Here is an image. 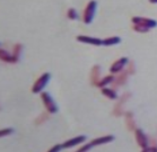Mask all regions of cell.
<instances>
[{"instance_id": "1", "label": "cell", "mask_w": 157, "mask_h": 152, "mask_svg": "<svg viewBox=\"0 0 157 152\" xmlns=\"http://www.w3.org/2000/svg\"><path fill=\"white\" fill-rule=\"evenodd\" d=\"M97 8V2L95 0H90L86 7L85 11H84V23L85 24H90L94 19L95 16V11Z\"/></svg>"}, {"instance_id": "2", "label": "cell", "mask_w": 157, "mask_h": 152, "mask_svg": "<svg viewBox=\"0 0 157 152\" xmlns=\"http://www.w3.org/2000/svg\"><path fill=\"white\" fill-rule=\"evenodd\" d=\"M41 98H42L43 103H44V105H45L49 113H52V114L58 113L59 108H58L57 104L54 103V100L52 99V97L50 96L49 92H42L41 94Z\"/></svg>"}, {"instance_id": "3", "label": "cell", "mask_w": 157, "mask_h": 152, "mask_svg": "<svg viewBox=\"0 0 157 152\" xmlns=\"http://www.w3.org/2000/svg\"><path fill=\"white\" fill-rule=\"evenodd\" d=\"M50 78H51V74L50 73H43L41 77L39 78V80L34 83V86H33V92L34 94H39V92H41L43 90V89L45 88V86L48 85V82L50 81Z\"/></svg>"}, {"instance_id": "4", "label": "cell", "mask_w": 157, "mask_h": 152, "mask_svg": "<svg viewBox=\"0 0 157 152\" xmlns=\"http://www.w3.org/2000/svg\"><path fill=\"white\" fill-rule=\"evenodd\" d=\"M132 23L135 25L145 26L147 28H155L157 26V20L151 19V18H146V17H133L132 18Z\"/></svg>"}, {"instance_id": "5", "label": "cell", "mask_w": 157, "mask_h": 152, "mask_svg": "<svg viewBox=\"0 0 157 152\" xmlns=\"http://www.w3.org/2000/svg\"><path fill=\"white\" fill-rule=\"evenodd\" d=\"M78 42L86 43V44H92V45H102L103 41L96 37H90V36H85V35H79L76 37Z\"/></svg>"}, {"instance_id": "6", "label": "cell", "mask_w": 157, "mask_h": 152, "mask_svg": "<svg viewBox=\"0 0 157 152\" xmlns=\"http://www.w3.org/2000/svg\"><path fill=\"white\" fill-rule=\"evenodd\" d=\"M128 63V57H121L119 59L118 61H115L114 63L112 64L110 71L112 73H117V72H120V71L125 67V64Z\"/></svg>"}, {"instance_id": "7", "label": "cell", "mask_w": 157, "mask_h": 152, "mask_svg": "<svg viewBox=\"0 0 157 152\" xmlns=\"http://www.w3.org/2000/svg\"><path fill=\"white\" fill-rule=\"evenodd\" d=\"M136 140H137V142H138V144L143 148V150L148 146V140H147L146 134H145L141 130H139V128L136 130Z\"/></svg>"}, {"instance_id": "8", "label": "cell", "mask_w": 157, "mask_h": 152, "mask_svg": "<svg viewBox=\"0 0 157 152\" xmlns=\"http://www.w3.org/2000/svg\"><path fill=\"white\" fill-rule=\"evenodd\" d=\"M86 140V136L85 135H80V136H77V138H74L71 140H68V141H66L62 144L63 149H68V148H71V146H75V145L79 144V143H82Z\"/></svg>"}, {"instance_id": "9", "label": "cell", "mask_w": 157, "mask_h": 152, "mask_svg": "<svg viewBox=\"0 0 157 152\" xmlns=\"http://www.w3.org/2000/svg\"><path fill=\"white\" fill-rule=\"evenodd\" d=\"M98 79H100V67L94 65L93 69H92V72H90V82H92V85L97 86Z\"/></svg>"}, {"instance_id": "10", "label": "cell", "mask_w": 157, "mask_h": 152, "mask_svg": "<svg viewBox=\"0 0 157 152\" xmlns=\"http://www.w3.org/2000/svg\"><path fill=\"white\" fill-rule=\"evenodd\" d=\"M0 57L1 60L5 61V62H9V63H15V62H18L17 59L14 57V55H10V54L6 52L5 50H0Z\"/></svg>"}, {"instance_id": "11", "label": "cell", "mask_w": 157, "mask_h": 152, "mask_svg": "<svg viewBox=\"0 0 157 152\" xmlns=\"http://www.w3.org/2000/svg\"><path fill=\"white\" fill-rule=\"evenodd\" d=\"M114 140V136L113 135H107V136H103V138L100 139H95L92 141V144L94 145H100V144H105V143H110Z\"/></svg>"}, {"instance_id": "12", "label": "cell", "mask_w": 157, "mask_h": 152, "mask_svg": "<svg viewBox=\"0 0 157 152\" xmlns=\"http://www.w3.org/2000/svg\"><path fill=\"white\" fill-rule=\"evenodd\" d=\"M121 43V39L119 36H112V37H107V39H103V45L111 46V45H115V44H119Z\"/></svg>"}, {"instance_id": "13", "label": "cell", "mask_w": 157, "mask_h": 152, "mask_svg": "<svg viewBox=\"0 0 157 152\" xmlns=\"http://www.w3.org/2000/svg\"><path fill=\"white\" fill-rule=\"evenodd\" d=\"M125 120H127V126L130 131H132L133 128H135V122H133V115L132 113L128 112V113L125 114Z\"/></svg>"}, {"instance_id": "14", "label": "cell", "mask_w": 157, "mask_h": 152, "mask_svg": "<svg viewBox=\"0 0 157 152\" xmlns=\"http://www.w3.org/2000/svg\"><path fill=\"white\" fill-rule=\"evenodd\" d=\"M102 94H103L104 96L109 97L110 99H117V98H118V95H117V92H115L114 90H112V89L103 88V89H102Z\"/></svg>"}, {"instance_id": "15", "label": "cell", "mask_w": 157, "mask_h": 152, "mask_svg": "<svg viewBox=\"0 0 157 152\" xmlns=\"http://www.w3.org/2000/svg\"><path fill=\"white\" fill-rule=\"evenodd\" d=\"M113 80H114L113 76H107V77H105V78L102 79L101 81H98V83H97V87H100V88H104L105 86H107L109 83H111Z\"/></svg>"}, {"instance_id": "16", "label": "cell", "mask_w": 157, "mask_h": 152, "mask_svg": "<svg viewBox=\"0 0 157 152\" xmlns=\"http://www.w3.org/2000/svg\"><path fill=\"white\" fill-rule=\"evenodd\" d=\"M129 97V94H127V96H123V97H122L121 98V100H120V102H119V104L118 105H117V106L114 107V115H117V116H120V115H121L122 114V109H121V105H122V103H123V102H124L125 100V98H128Z\"/></svg>"}, {"instance_id": "17", "label": "cell", "mask_w": 157, "mask_h": 152, "mask_svg": "<svg viewBox=\"0 0 157 152\" xmlns=\"http://www.w3.org/2000/svg\"><path fill=\"white\" fill-rule=\"evenodd\" d=\"M128 74H129L128 71L122 72L118 78H117V80H115V83H117V85H123V83L127 81V79H128Z\"/></svg>"}, {"instance_id": "18", "label": "cell", "mask_w": 157, "mask_h": 152, "mask_svg": "<svg viewBox=\"0 0 157 152\" xmlns=\"http://www.w3.org/2000/svg\"><path fill=\"white\" fill-rule=\"evenodd\" d=\"M21 50H23V46H21V44H16L15 45V49H14V55L16 59H17V61L19 60V57H21Z\"/></svg>"}, {"instance_id": "19", "label": "cell", "mask_w": 157, "mask_h": 152, "mask_svg": "<svg viewBox=\"0 0 157 152\" xmlns=\"http://www.w3.org/2000/svg\"><path fill=\"white\" fill-rule=\"evenodd\" d=\"M68 18L69 19H71V20H75V19L78 18V14H77L76 9H74V8H70V9H69L68 10Z\"/></svg>"}, {"instance_id": "20", "label": "cell", "mask_w": 157, "mask_h": 152, "mask_svg": "<svg viewBox=\"0 0 157 152\" xmlns=\"http://www.w3.org/2000/svg\"><path fill=\"white\" fill-rule=\"evenodd\" d=\"M133 29L138 33H147L149 28H147L145 26H141V25H135V26H133Z\"/></svg>"}, {"instance_id": "21", "label": "cell", "mask_w": 157, "mask_h": 152, "mask_svg": "<svg viewBox=\"0 0 157 152\" xmlns=\"http://www.w3.org/2000/svg\"><path fill=\"white\" fill-rule=\"evenodd\" d=\"M14 133V128H4L0 131V136H6V135H10Z\"/></svg>"}, {"instance_id": "22", "label": "cell", "mask_w": 157, "mask_h": 152, "mask_svg": "<svg viewBox=\"0 0 157 152\" xmlns=\"http://www.w3.org/2000/svg\"><path fill=\"white\" fill-rule=\"evenodd\" d=\"M62 149H63L62 144H58V145H56V146H53V148H51L49 151H50V152H57V151H60V150H62Z\"/></svg>"}, {"instance_id": "23", "label": "cell", "mask_w": 157, "mask_h": 152, "mask_svg": "<svg viewBox=\"0 0 157 152\" xmlns=\"http://www.w3.org/2000/svg\"><path fill=\"white\" fill-rule=\"evenodd\" d=\"M93 146V144L92 143H89V144H86L85 146H82V149H79L78 152H82V151H88V150H90V148Z\"/></svg>"}, {"instance_id": "24", "label": "cell", "mask_w": 157, "mask_h": 152, "mask_svg": "<svg viewBox=\"0 0 157 152\" xmlns=\"http://www.w3.org/2000/svg\"><path fill=\"white\" fill-rule=\"evenodd\" d=\"M128 72H129V73H133V72H135V65H133V63H132V62L130 64H129Z\"/></svg>"}, {"instance_id": "25", "label": "cell", "mask_w": 157, "mask_h": 152, "mask_svg": "<svg viewBox=\"0 0 157 152\" xmlns=\"http://www.w3.org/2000/svg\"><path fill=\"white\" fill-rule=\"evenodd\" d=\"M144 151H157V148H148L147 146L146 149H144Z\"/></svg>"}, {"instance_id": "26", "label": "cell", "mask_w": 157, "mask_h": 152, "mask_svg": "<svg viewBox=\"0 0 157 152\" xmlns=\"http://www.w3.org/2000/svg\"><path fill=\"white\" fill-rule=\"evenodd\" d=\"M149 2H151V4H157V0H149Z\"/></svg>"}]
</instances>
